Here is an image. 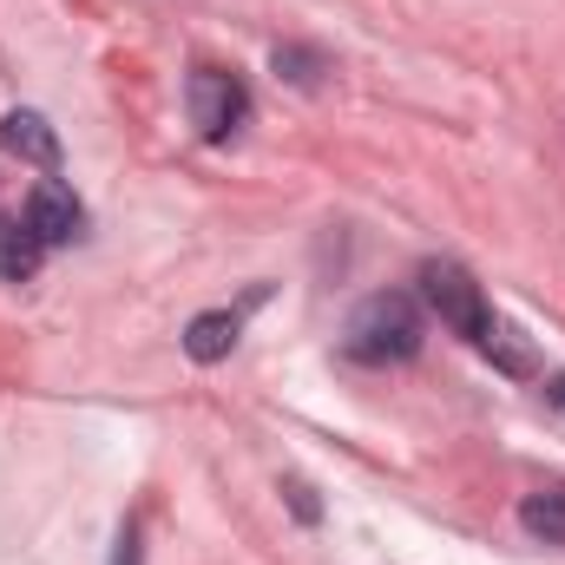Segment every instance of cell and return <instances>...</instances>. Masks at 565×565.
Returning a JSON list of instances; mask_svg holds the SVG:
<instances>
[{"mask_svg":"<svg viewBox=\"0 0 565 565\" xmlns=\"http://www.w3.org/2000/svg\"><path fill=\"white\" fill-rule=\"evenodd\" d=\"M184 113H191L198 139L224 145V139L244 132V119H250V93H244V79L224 73V66H191V79H184Z\"/></svg>","mask_w":565,"mask_h":565,"instance_id":"3","label":"cell"},{"mask_svg":"<svg viewBox=\"0 0 565 565\" xmlns=\"http://www.w3.org/2000/svg\"><path fill=\"white\" fill-rule=\"evenodd\" d=\"M422 302L408 296V289H375V296H362L355 309H349V322H342V355L349 362H362V369H402V362H415L422 355Z\"/></svg>","mask_w":565,"mask_h":565,"instance_id":"1","label":"cell"},{"mask_svg":"<svg viewBox=\"0 0 565 565\" xmlns=\"http://www.w3.org/2000/svg\"><path fill=\"white\" fill-rule=\"evenodd\" d=\"M520 526L546 546H565V487H540L520 500Z\"/></svg>","mask_w":565,"mask_h":565,"instance_id":"9","label":"cell"},{"mask_svg":"<svg viewBox=\"0 0 565 565\" xmlns=\"http://www.w3.org/2000/svg\"><path fill=\"white\" fill-rule=\"evenodd\" d=\"M316 66H322L316 53H296V46H277V73H289L296 86H316Z\"/></svg>","mask_w":565,"mask_h":565,"instance_id":"10","label":"cell"},{"mask_svg":"<svg viewBox=\"0 0 565 565\" xmlns=\"http://www.w3.org/2000/svg\"><path fill=\"white\" fill-rule=\"evenodd\" d=\"M546 408H553V415H565V375H553V382H546Z\"/></svg>","mask_w":565,"mask_h":565,"instance_id":"12","label":"cell"},{"mask_svg":"<svg viewBox=\"0 0 565 565\" xmlns=\"http://www.w3.org/2000/svg\"><path fill=\"white\" fill-rule=\"evenodd\" d=\"M422 296H427V309L440 316V329H454V335H467V342H480L487 322H493V309H487L473 270L454 264V257H427L422 264Z\"/></svg>","mask_w":565,"mask_h":565,"instance_id":"2","label":"cell"},{"mask_svg":"<svg viewBox=\"0 0 565 565\" xmlns=\"http://www.w3.org/2000/svg\"><path fill=\"white\" fill-rule=\"evenodd\" d=\"M473 349H480V355H487L493 369H507V375H520V382H526V375H540V355H533V342H526V335H520L513 322H500V316L487 322V335H480Z\"/></svg>","mask_w":565,"mask_h":565,"instance_id":"8","label":"cell"},{"mask_svg":"<svg viewBox=\"0 0 565 565\" xmlns=\"http://www.w3.org/2000/svg\"><path fill=\"white\" fill-rule=\"evenodd\" d=\"M46 264V244L33 237L26 217H0V282H33Z\"/></svg>","mask_w":565,"mask_h":565,"instance_id":"7","label":"cell"},{"mask_svg":"<svg viewBox=\"0 0 565 565\" xmlns=\"http://www.w3.org/2000/svg\"><path fill=\"white\" fill-rule=\"evenodd\" d=\"M26 224H33V237L46 244V250H60V244H73L79 231H86V204L66 191V184H33V198H26Z\"/></svg>","mask_w":565,"mask_h":565,"instance_id":"4","label":"cell"},{"mask_svg":"<svg viewBox=\"0 0 565 565\" xmlns=\"http://www.w3.org/2000/svg\"><path fill=\"white\" fill-rule=\"evenodd\" d=\"M237 335H244V309H204L184 329V355L191 362H224L237 349Z\"/></svg>","mask_w":565,"mask_h":565,"instance_id":"6","label":"cell"},{"mask_svg":"<svg viewBox=\"0 0 565 565\" xmlns=\"http://www.w3.org/2000/svg\"><path fill=\"white\" fill-rule=\"evenodd\" d=\"M0 145L20 158V164H40V171H60V132L40 119V113H7L0 119Z\"/></svg>","mask_w":565,"mask_h":565,"instance_id":"5","label":"cell"},{"mask_svg":"<svg viewBox=\"0 0 565 565\" xmlns=\"http://www.w3.org/2000/svg\"><path fill=\"white\" fill-rule=\"evenodd\" d=\"M113 565H145V546H139V520H126V526H119V540H113Z\"/></svg>","mask_w":565,"mask_h":565,"instance_id":"11","label":"cell"}]
</instances>
